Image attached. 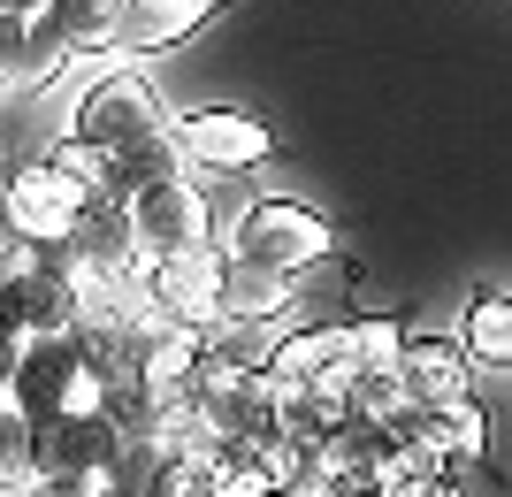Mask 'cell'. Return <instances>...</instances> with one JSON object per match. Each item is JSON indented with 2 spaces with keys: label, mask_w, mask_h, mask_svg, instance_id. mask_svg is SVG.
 <instances>
[{
  "label": "cell",
  "mask_w": 512,
  "mask_h": 497,
  "mask_svg": "<svg viewBox=\"0 0 512 497\" xmlns=\"http://www.w3.org/2000/svg\"><path fill=\"white\" fill-rule=\"evenodd\" d=\"M192 176L199 169H176V176H161V184H146V192H130V222H138V245H146L153 260L222 245V230H214V192L192 184Z\"/></svg>",
  "instance_id": "4"
},
{
  "label": "cell",
  "mask_w": 512,
  "mask_h": 497,
  "mask_svg": "<svg viewBox=\"0 0 512 497\" xmlns=\"http://www.w3.org/2000/svg\"><path fill=\"white\" fill-rule=\"evenodd\" d=\"M176 115L169 100H161V85H153L138 62H100V77H92L85 92H77V108H69V130L77 138H92V146L107 153H130V146H146V138H161Z\"/></svg>",
  "instance_id": "2"
},
{
  "label": "cell",
  "mask_w": 512,
  "mask_h": 497,
  "mask_svg": "<svg viewBox=\"0 0 512 497\" xmlns=\"http://www.w3.org/2000/svg\"><path fill=\"white\" fill-rule=\"evenodd\" d=\"M169 130H176V146H184V161L199 176H253L283 153V138L253 108H184Z\"/></svg>",
  "instance_id": "3"
},
{
  "label": "cell",
  "mask_w": 512,
  "mask_h": 497,
  "mask_svg": "<svg viewBox=\"0 0 512 497\" xmlns=\"http://www.w3.org/2000/svg\"><path fill=\"white\" fill-rule=\"evenodd\" d=\"M276 497H283V490H276Z\"/></svg>",
  "instance_id": "28"
},
{
  "label": "cell",
  "mask_w": 512,
  "mask_h": 497,
  "mask_svg": "<svg viewBox=\"0 0 512 497\" xmlns=\"http://www.w3.org/2000/svg\"><path fill=\"white\" fill-rule=\"evenodd\" d=\"M222 245H230V260H245V268H283V276H314V268H329V260H337V222L321 215L314 199L260 192V199H245V207L230 215Z\"/></svg>",
  "instance_id": "1"
},
{
  "label": "cell",
  "mask_w": 512,
  "mask_h": 497,
  "mask_svg": "<svg viewBox=\"0 0 512 497\" xmlns=\"http://www.w3.org/2000/svg\"><path fill=\"white\" fill-rule=\"evenodd\" d=\"M390 497H467V475H413V482H398Z\"/></svg>",
  "instance_id": "23"
},
{
  "label": "cell",
  "mask_w": 512,
  "mask_h": 497,
  "mask_svg": "<svg viewBox=\"0 0 512 497\" xmlns=\"http://www.w3.org/2000/svg\"><path fill=\"white\" fill-rule=\"evenodd\" d=\"M77 215H85V192L69 184L54 161H23V169H8V199H0V222L16 230L23 245H69V230H77Z\"/></svg>",
  "instance_id": "6"
},
{
  "label": "cell",
  "mask_w": 512,
  "mask_h": 497,
  "mask_svg": "<svg viewBox=\"0 0 512 497\" xmlns=\"http://www.w3.org/2000/svg\"><path fill=\"white\" fill-rule=\"evenodd\" d=\"M436 436H444V452L459 459V475H474V467H482V452H490V421H482V406H474V398H459V406L436 413Z\"/></svg>",
  "instance_id": "19"
},
{
  "label": "cell",
  "mask_w": 512,
  "mask_h": 497,
  "mask_svg": "<svg viewBox=\"0 0 512 497\" xmlns=\"http://www.w3.org/2000/svg\"><path fill=\"white\" fill-rule=\"evenodd\" d=\"M306 283H314V276H283V268H245V260H237L230 314L268 322V329H291V322H299V306H314V299H306Z\"/></svg>",
  "instance_id": "13"
},
{
  "label": "cell",
  "mask_w": 512,
  "mask_h": 497,
  "mask_svg": "<svg viewBox=\"0 0 512 497\" xmlns=\"http://www.w3.org/2000/svg\"><path fill=\"white\" fill-rule=\"evenodd\" d=\"M398 375H406V398L421 413H444L459 406V398H474V352L459 345V337H406V360H398Z\"/></svg>",
  "instance_id": "10"
},
{
  "label": "cell",
  "mask_w": 512,
  "mask_h": 497,
  "mask_svg": "<svg viewBox=\"0 0 512 497\" xmlns=\"http://www.w3.org/2000/svg\"><path fill=\"white\" fill-rule=\"evenodd\" d=\"M268 375L276 383H314V375H344L352 383V322L344 314H329V322H291V329H276V345H268Z\"/></svg>",
  "instance_id": "9"
},
{
  "label": "cell",
  "mask_w": 512,
  "mask_h": 497,
  "mask_svg": "<svg viewBox=\"0 0 512 497\" xmlns=\"http://www.w3.org/2000/svg\"><path fill=\"white\" fill-rule=\"evenodd\" d=\"M0 199H8V161H0Z\"/></svg>",
  "instance_id": "24"
},
{
  "label": "cell",
  "mask_w": 512,
  "mask_h": 497,
  "mask_svg": "<svg viewBox=\"0 0 512 497\" xmlns=\"http://www.w3.org/2000/svg\"><path fill=\"white\" fill-rule=\"evenodd\" d=\"M283 497H352V490H344V482L329 475V467H321V459H306L299 475L283 482Z\"/></svg>",
  "instance_id": "22"
},
{
  "label": "cell",
  "mask_w": 512,
  "mask_h": 497,
  "mask_svg": "<svg viewBox=\"0 0 512 497\" xmlns=\"http://www.w3.org/2000/svg\"><path fill=\"white\" fill-rule=\"evenodd\" d=\"M138 497H214V452H161Z\"/></svg>",
  "instance_id": "18"
},
{
  "label": "cell",
  "mask_w": 512,
  "mask_h": 497,
  "mask_svg": "<svg viewBox=\"0 0 512 497\" xmlns=\"http://www.w3.org/2000/svg\"><path fill=\"white\" fill-rule=\"evenodd\" d=\"M62 253L77 276H100V283H146L153 268V253L138 245V222H130V199H85Z\"/></svg>",
  "instance_id": "7"
},
{
  "label": "cell",
  "mask_w": 512,
  "mask_h": 497,
  "mask_svg": "<svg viewBox=\"0 0 512 497\" xmlns=\"http://www.w3.org/2000/svg\"><path fill=\"white\" fill-rule=\"evenodd\" d=\"M406 406L413 398H406V375L398 368H360L352 375V413H360V421H398Z\"/></svg>",
  "instance_id": "20"
},
{
  "label": "cell",
  "mask_w": 512,
  "mask_h": 497,
  "mask_svg": "<svg viewBox=\"0 0 512 497\" xmlns=\"http://www.w3.org/2000/svg\"><path fill=\"white\" fill-rule=\"evenodd\" d=\"M31 475H39V421L16 398H0V497L23 490Z\"/></svg>",
  "instance_id": "17"
},
{
  "label": "cell",
  "mask_w": 512,
  "mask_h": 497,
  "mask_svg": "<svg viewBox=\"0 0 512 497\" xmlns=\"http://www.w3.org/2000/svg\"><path fill=\"white\" fill-rule=\"evenodd\" d=\"M352 497H375V490H352Z\"/></svg>",
  "instance_id": "26"
},
{
  "label": "cell",
  "mask_w": 512,
  "mask_h": 497,
  "mask_svg": "<svg viewBox=\"0 0 512 497\" xmlns=\"http://www.w3.org/2000/svg\"><path fill=\"white\" fill-rule=\"evenodd\" d=\"M352 421V383L344 375H314V383H276V429L306 452H321V436H337Z\"/></svg>",
  "instance_id": "11"
},
{
  "label": "cell",
  "mask_w": 512,
  "mask_h": 497,
  "mask_svg": "<svg viewBox=\"0 0 512 497\" xmlns=\"http://www.w3.org/2000/svg\"><path fill=\"white\" fill-rule=\"evenodd\" d=\"M459 345L474 352V368H512V291H474L459 306Z\"/></svg>",
  "instance_id": "14"
},
{
  "label": "cell",
  "mask_w": 512,
  "mask_h": 497,
  "mask_svg": "<svg viewBox=\"0 0 512 497\" xmlns=\"http://www.w3.org/2000/svg\"><path fill=\"white\" fill-rule=\"evenodd\" d=\"M23 352H31V337H23L8 314H0V398H16V375H23Z\"/></svg>",
  "instance_id": "21"
},
{
  "label": "cell",
  "mask_w": 512,
  "mask_h": 497,
  "mask_svg": "<svg viewBox=\"0 0 512 497\" xmlns=\"http://www.w3.org/2000/svg\"><path fill=\"white\" fill-rule=\"evenodd\" d=\"M230 0H123V31H115V54L123 62H146V54H176L192 46V31H207Z\"/></svg>",
  "instance_id": "8"
},
{
  "label": "cell",
  "mask_w": 512,
  "mask_h": 497,
  "mask_svg": "<svg viewBox=\"0 0 512 497\" xmlns=\"http://www.w3.org/2000/svg\"><path fill=\"white\" fill-rule=\"evenodd\" d=\"M268 345H276V329H268V322L222 314V322L199 329V368H207V383H230V375H260V368H268Z\"/></svg>",
  "instance_id": "12"
},
{
  "label": "cell",
  "mask_w": 512,
  "mask_h": 497,
  "mask_svg": "<svg viewBox=\"0 0 512 497\" xmlns=\"http://www.w3.org/2000/svg\"><path fill=\"white\" fill-rule=\"evenodd\" d=\"M344 322H352V368H398V360H406L413 329H406L398 306H352Z\"/></svg>",
  "instance_id": "15"
},
{
  "label": "cell",
  "mask_w": 512,
  "mask_h": 497,
  "mask_svg": "<svg viewBox=\"0 0 512 497\" xmlns=\"http://www.w3.org/2000/svg\"><path fill=\"white\" fill-rule=\"evenodd\" d=\"M0 100H8V85H0Z\"/></svg>",
  "instance_id": "27"
},
{
  "label": "cell",
  "mask_w": 512,
  "mask_h": 497,
  "mask_svg": "<svg viewBox=\"0 0 512 497\" xmlns=\"http://www.w3.org/2000/svg\"><path fill=\"white\" fill-rule=\"evenodd\" d=\"M230 276H237V260L230 245H199V253H161L146 268V299L169 314V322H222L230 314Z\"/></svg>",
  "instance_id": "5"
},
{
  "label": "cell",
  "mask_w": 512,
  "mask_h": 497,
  "mask_svg": "<svg viewBox=\"0 0 512 497\" xmlns=\"http://www.w3.org/2000/svg\"><path fill=\"white\" fill-rule=\"evenodd\" d=\"M8 497H39V490H8Z\"/></svg>",
  "instance_id": "25"
},
{
  "label": "cell",
  "mask_w": 512,
  "mask_h": 497,
  "mask_svg": "<svg viewBox=\"0 0 512 497\" xmlns=\"http://www.w3.org/2000/svg\"><path fill=\"white\" fill-rule=\"evenodd\" d=\"M46 161H54L85 199H123V192H115V153L92 146V138H77V130H62V138L46 146Z\"/></svg>",
  "instance_id": "16"
}]
</instances>
